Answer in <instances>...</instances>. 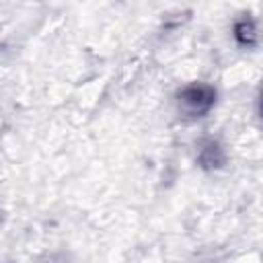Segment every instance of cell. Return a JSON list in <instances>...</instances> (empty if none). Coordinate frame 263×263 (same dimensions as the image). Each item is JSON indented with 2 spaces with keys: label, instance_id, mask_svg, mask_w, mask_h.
Here are the masks:
<instances>
[{
  "label": "cell",
  "instance_id": "obj_3",
  "mask_svg": "<svg viewBox=\"0 0 263 263\" xmlns=\"http://www.w3.org/2000/svg\"><path fill=\"white\" fill-rule=\"evenodd\" d=\"M232 39L240 49H253L259 45V25L251 14H240L232 21Z\"/></svg>",
  "mask_w": 263,
  "mask_h": 263
},
{
  "label": "cell",
  "instance_id": "obj_4",
  "mask_svg": "<svg viewBox=\"0 0 263 263\" xmlns=\"http://www.w3.org/2000/svg\"><path fill=\"white\" fill-rule=\"evenodd\" d=\"M257 115L263 121V84L259 86V92H257Z\"/></svg>",
  "mask_w": 263,
  "mask_h": 263
},
{
  "label": "cell",
  "instance_id": "obj_2",
  "mask_svg": "<svg viewBox=\"0 0 263 263\" xmlns=\"http://www.w3.org/2000/svg\"><path fill=\"white\" fill-rule=\"evenodd\" d=\"M195 162L205 173L222 171L226 166V162H228V152H226V148L222 146L220 140H216V138H201L199 144H197Z\"/></svg>",
  "mask_w": 263,
  "mask_h": 263
},
{
  "label": "cell",
  "instance_id": "obj_1",
  "mask_svg": "<svg viewBox=\"0 0 263 263\" xmlns=\"http://www.w3.org/2000/svg\"><path fill=\"white\" fill-rule=\"evenodd\" d=\"M216 101H218L216 86L210 82H201V80L187 82L175 92V109L187 121L205 117L214 109Z\"/></svg>",
  "mask_w": 263,
  "mask_h": 263
}]
</instances>
